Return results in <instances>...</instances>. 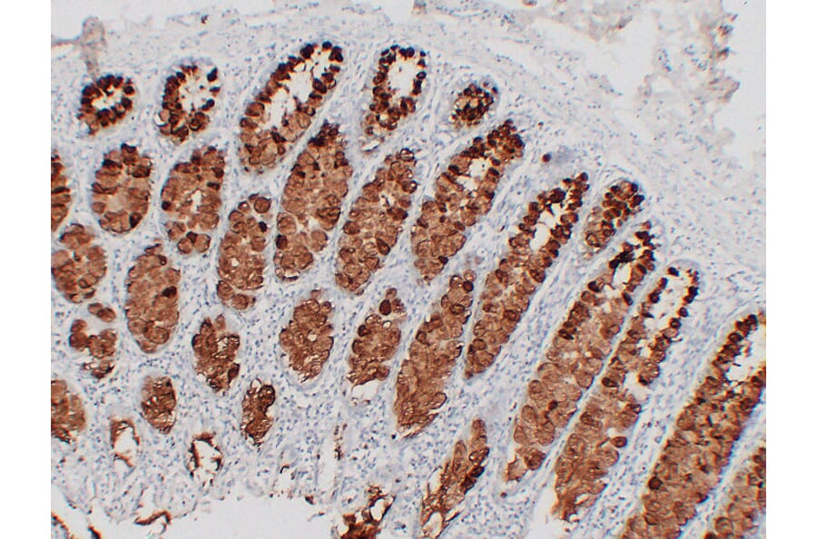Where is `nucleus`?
<instances>
[{
  "label": "nucleus",
  "instance_id": "nucleus-1",
  "mask_svg": "<svg viewBox=\"0 0 817 539\" xmlns=\"http://www.w3.org/2000/svg\"><path fill=\"white\" fill-rule=\"evenodd\" d=\"M276 391L272 385L254 379L246 388L241 406L240 428L252 446L262 445L275 421Z\"/></svg>",
  "mask_w": 817,
  "mask_h": 539
},
{
  "label": "nucleus",
  "instance_id": "nucleus-2",
  "mask_svg": "<svg viewBox=\"0 0 817 539\" xmlns=\"http://www.w3.org/2000/svg\"><path fill=\"white\" fill-rule=\"evenodd\" d=\"M150 397V409L152 410V422L162 431H168L173 425L175 417V396L172 387L168 383H162L152 387Z\"/></svg>",
  "mask_w": 817,
  "mask_h": 539
}]
</instances>
